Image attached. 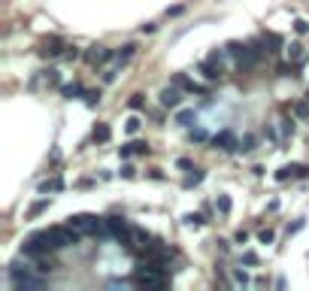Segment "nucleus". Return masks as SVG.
I'll list each match as a JSON object with an SVG mask.
<instances>
[{
	"instance_id": "16",
	"label": "nucleus",
	"mask_w": 309,
	"mask_h": 291,
	"mask_svg": "<svg viewBox=\"0 0 309 291\" xmlns=\"http://www.w3.org/2000/svg\"><path fill=\"white\" fill-rule=\"evenodd\" d=\"M291 112H294L297 118H306V115H309V106H306V103H297V106H294Z\"/></svg>"
},
{
	"instance_id": "14",
	"label": "nucleus",
	"mask_w": 309,
	"mask_h": 291,
	"mask_svg": "<svg viewBox=\"0 0 309 291\" xmlns=\"http://www.w3.org/2000/svg\"><path fill=\"white\" fill-rule=\"evenodd\" d=\"M58 188H61V176H55V179H49V182H42V185H39V191H42V194H46V191H58Z\"/></svg>"
},
{
	"instance_id": "21",
	"label": "nucleus",
	"mask_w": 309,
	"mask_h": 291,
	"mask_svg": "<svg viewBox=\"0 0 309 291\" xmlns=\"http://www.w3.org/2000/svg\"><path fill=\"white\" fill-rule=\"evenodd\" d=\"M115 76H118V70L112 67V70H106V73H103V82H115Z\"/></svg>"
},
{
	"instance_id": "13",
	"label": "nucleus",
	"mask_w": 309,
	"mask_h": 291,
	"mask_svg": "<svg viewBox=\"0 0 309 291\" xmlns=\"http://www.w3.org/2000/svg\"><path fill=\"white\" fill-rule=\"evenodd\" d=\"M200 179H203V170H197V167H194V173H188V176H185V188H191V185H197Z\"/></svg>"
},
{
	"instance_id": "20",
	"label": "nucleus",
	"mask_w": 309,
	"mask_h": 291,
	"mask_svg": "<svg viewBox=\"0 0 309 291\" xmlns=\"http://www.w3.org/2000/svg\"><path fill=\"white\" fill-rule=\"evenodd\" d=\"M234 282H237V285H249V276H246V273H240V270H237V273H234Z\"/></svg>"
},
{
	"instance_id": "1",
	"label": "nucleus",
	"mask_w": 309,
	"mask_h": 291,
	"mask_svg": "<svg viewBox=\"0 0 309 291\" xmlns=\"http://www.w3.org/2000/svg\"><path fill=\"white\" fill-rule=\"evenodd\" d=\"M109 58H115V52H112V49H106V46H91V49L85 52V61H88V64H97V67H100V64H106Z\"/></svg>"
},
{
	"instance_id": "11",
	"label": "nucleus",
	"mask_w": 309,
	"mask_h": 291,
	"mask_svg": "<svg viewBox=\"0 0 309 291\" xmlns=\"http://www.w3.org/2000/svg\"><path fill=\"white\" fill-rule=\"evenodd\" d=\"M91 137H94V140H97V143H106V140H109V128H106V124H97V128H94V134H91Z\"/></svg>"
},
{
	"instance_id": "3",
	"label": "nucleus",
	"mask_w": 309,
	"mask_h": 291,
	"mask_svg": "<svg viewBox=\"0 0 309 291\" xmlns=\"http://www.w3.org/2000/svg\"><path fill=\"white\" fill-rule=\"evenodd\" d=\"M179 103H182V88L173 82L170 88H164V91H161V106H167V109H170V106H179Z\"/></svg>"
},
{
	"instance_id": "8",
	"label": "nucleus",
	"mask_w": 309,
	"mask_h": 291,
	"mask_svg": "<svg viewBox=\"0 0 309 291\" xmlns=\"http://www.w3.org/2000/svg\"><path fill=\"white\" fill-rule=\"evenodd\" d=\"M255 137H243V140H237V152H243V155H249L252 149H255Z\"/></svg>"
},
{
	"instance_id": "18",
	"label": "nucleus",
	"mask_w": 309,
	"mask_h": 291,
	"mask_svg": "<svg viewBox=\"0 0 309 291\" xmlns=\"http://www.w3.org/2000/svg\"><path fill=\"white\" fill-rule=\"evenodd\" d=\"M46 82H52V85H58V82H61V76H58V70H49V73H46Z\"/></svg>"
},
{
	"instance_id": "25",
	"label": "nucleus",
	"mask_w": 309,
	"mask_h": 291,
	"mask_svg": "<svg viewBox=\"0 0 309 291\" xmlns=\"http://www.w3.org/2000/svg\"><path fill=\"white\" fill-rule=\"evenodd\" d=\"M191 137H194V140H200V143H206V140H209V137H206V131H191Z\"/></svg>"
},
{
	"instance_id": "24",
	"label": "nucleus",
	"mask_w": 309,
	"mask_h": 291,
	"mask_svg": "<svg viewBox=\"0 0 309 291\" xmlns=\"http://www.w3.org/2000/svg\"><path fill=\"white\" fill-rule=\"evenodd\" d=\"M127 131L137 134V131H140V118H130V121H127Z\"/></svg>"
},
{
	"instance_id": "10",
	"label": "nucleus",
	"mask_w": 309,
	"mask_h": 291,
	"mask_svg": "<svg viewBox=\"0 0 309 291\" xmlns=\"http://www.w3.org/2000/svg\"><path fill=\"white\" fill-rule=\"evenodd\" d=\"M134 52H137V46H134V43H127V46H124L121 52H115V61H118V64H124V61H127V58H130Z\"/></svg>"
},
{
	"instance_id": "2",
	"label": "nucleus",
	"mask_w": 309,
	"mask_h": 291,
	"mask_svg": "<svg viewBox=\"0 0 309 291\" xmlns=\"http://www.w3.org/2000/svg\"><path fill=\"white\" fill-rule=\"evenodd\" d=\"M106 228H109V234H112V237H115L118 243H121L124 237H130V231H134V228H130V225H127L124 219H118V216H112V219H106Z\"/></svg>"
},
{
	"instance_id": "15",
	"label": "nucleus",
	"mask_w": 309,
	"mask_h": 291,
	"mask_svg": "<svg viewBox=\"0 0 309 291\" xmlns=\"http://www.w3.org/2000/svg\"><path fill=\"white\" fill-rule=\"evenodd\" d=\"M191 118H194V112H179V118H176V124H182V128H188V124H191Z\"/></svg>"
},
{
	"instance_id": "4",
	"label": "nucleus",
	"mask_w": 309,
	"mask_h": 291,
	"mask_svg": "<svg viewBox=\"0 0 309 291\" xmlns=\"http://www.w3.org/2000/svg\"><path fill=\"white\" fill-rule=\"evenodd\" d=\"M288 58H291V64H294V67H303L309 55L303 52V46H297V43H294V46H288Z\"/></svg>"
},
{
	"instance_id": "26",
	"label": "nucleus",
	"mask_w": 309,
	"mask_h": 291,
	"mask_svg": "<svg viewBox=\"0 0 309 291\" xmlns=\"http://www.w3.org/2000/svg\"><path fill=\"white\" fill-rule=\"evenodd\" d=\"M261 243H273V231H264L261 234Z\"/></svg>"
},
{
	"instance_id": "6",
	"label": "nucleus",
	"mask_w": 309,
	"mask_h": 291,
	"mask_svg": "<svg viewBox=\"0 0 309 291\" xmlns=\"http://www.w3.org/2000/svg\"><path fill=\"white\" fill-rule=\"evenodd\" d=\"M143 152H149V146H146V143H127V146L121 149V158H130V155H143Z\"/></svg>"
},
{
	"instance_id": "17",
	"label": "nucleus",
	"mask_w": 309,
	"mask_h": 291,
	"mask_svg": "<svg viewBox=\"0 0 309 291\" xmlns=\"http://www.w3.org/2000/svg\"><path fill=\"white\" fill-rule=\"evenodd\" d=\"M294 27H297V33H306V30H309V21H306V18H297V21H294Z\"/></svg>"
},
{
	"instance_id": "12",
	"label": "nucleus",
	"mask_w": 309,
	"mask_h": 291,
	"mask_svg": "<svg viewBox=\"0 0 309 291\" xmlns=\"http://www.w3.org/2000/svg\"><path fill=\"white\" fill-rule=\"evenodd\" d=\"M203 222H206V219H203L200 213H188V216H185V225H188V228H200Z\"/></svg>"
},
{
	"instance_id": "19",
	"label": "nucleus",
	"mask_w": 309,
	"mask_h": 291,
	"mask_svg": "<svg viewBox=\"0 0 309 291\" xmlns=\"http://www.w3.org/2000/svg\"><path fill=\"white\" fill-rule=\"evenodd\" d=\"M215 206H218L222 213H228V210H231V200H228V197H218V200H215Z\"/></svg>"
},
{
	"instance_id": "7",
	"label": "nucleus",
	"mask_w": 309,
	"mask_h": 291,
	"mask_svg": "<svg viewBox=\"0 0 309 291\" xmlns=\"http://www.w3.org/2000/svg\"><path fill=\"white\" fill-rule=\"evenodd\" d=\"M61 39L58 36H52V39H46V49H42V55H61Z\"/></svg>"
},
{
	"instance_id": "23",
	"label": "nucleus",
	"mask_w": 309,
	"mask_h": 291,
	"mask_svg": "<svg viewBox=\"0 0 309 291\" xmlns=\"http://www.w3.org/2000/svg\"><path fill=\"white\" fill-rule=\"evenodd\" d=\"M243 261H246V264H258V255H255V252H243Z\"/></svg>"
},
{
	"instance_id": "5",
	"label": "nucleus",
	"mask_w": 309,
	"mask_h": 291,
	"mask_svg": "<svg viewBox=\"0 0 309 291\" xmlns=\"http://www.w3.org/2000/svg\"><path fill=\"white\" fill-rule=\"evenodd\" d=\"M234 143H237V140H234L228 131H225V134H218V137H212V146H215V149H225V152H231V149H234Z\"/></svg>"
},
{
	"instance_id": "22",
	"label": "nucleus",
	"mask_w": 309,
	"mask_h": 291,
	"mask_svg": "<svg viewBox=\"0 0 309 291\" xmlns=\"http://www.w3.org/2000/svg\"><path fill=\"white\" fill-rule=\"evenodd\" d=\"M140 106H143V94H134L130 97V109H140Z\"/></svg>"
},
{
	"instance_id": "9",
	"label": "nucleus",
	"mask_w": 309,
	"mask_h": 291,
	"mask_svg": "<svg viewBox=\"0 0 309 291\" xmlns=\"http://www.w3.org/2000/svg\"><path fill=\"white\" fill-rule=\"evenodd\" d=\"M79 94H85V88H82L79 82H73V85H64V97H67V100H73V97H79Z\"/></svg>"
}]
</instances>
